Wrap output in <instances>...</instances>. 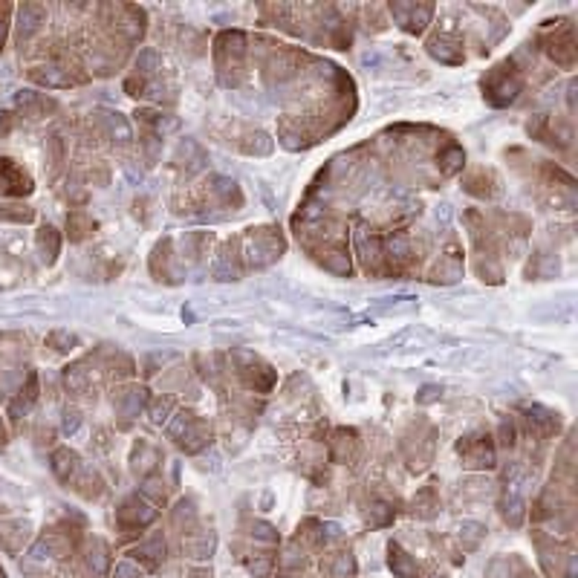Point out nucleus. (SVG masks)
I'll return each mask as SVG.
<instances>
[{
    "mask_svg": "<svg viewBox=\"0 0 578 578\" xmlns=\"http://www.w3.org/2000/svg\"><path fill=\"white\" fill-rule=\"evenodd\" d=\"M520 93V76L518 69L506 61L500 67H495L491 73L483 78V96L489 98L495 107H503V104H512Z\"/></svg>",
    "mask_w": 578,
    "mask_h": 578,
    "instance_id": "obj_1",
    "label": "nucleus"
},
{
    "mask_svg": "<svg viewBox=\"0 0 578 578\" xmlns=\"http://www.w3.org/2000/svg\"><path fill=\"white\" fill-rule=\"evenodd\" d=\"M171 436L186 451H200L208 443V428L197 414H177L171 422Z\"/></svg>",
    "mask_w": 578,
    "mask_h": 578,
    "instance_id": "obj_2",
    "label": "nucleus"
},
{
    "mask_svg": "<svg viewBox=\"0 0 578 578\" xmlns=\"http://www.w3.org/2000/svg\"><path fill=\"white\" fill-rule=\"evenodd\" d=\"M460 454L466 457V466L471 469H491L495 466V443L489 434H471L460 443Z\"/></svg>",
    "mask_w": 578,
    "mask_h": 578,
    "instance_id": "obj_3",
    "label": "nucleus"
},
{
    "mask_svg": "<svg viewBox=\"0 0 578 578\" xmlns=\"http://www.w3.org/2000/svg\"><path fill=\"white\" fill-rule=\"evenodd\" d=\"M32 177L15 159H0V194L3 197H26L32 194Z\"/></svg>",
    "mask_w": 578,
    "mask_h": 578,
    "instance_id": "obj_4",
    "label": "nucleus"
},
{
    "mask_svg": "<svg viewBox=\"0 0 578 578\" xmlns=\"http://www.w3.org/2000/svg\"><path fill=\"white\" fill-rule=\"evenodd\" d=\"M390 12L405 32H422V26L431 18V6H414V3H393Z\"/></svg>",
    "mask_w": 578,
    "mask_h": 578,
    "instance_id": "obj_5",
    "label": "nucleus"
},
{
    "mask_svg": "<svg viewBox=\"0 0 578 578\" xmlns=\"http://www.w3.org/2000/svg\"><path fill=\"white\" fill-rule=\"evenodd\" d=\"M47 21V9L44 6H38V3H23L18 9V41L23 44V41H30L41 26H44Z\"/></svg>",
    "mask_w": 578,
    "mask_h": 578,
    "instance_id": "obj_6",
    "label": "nucleus"
},
{
    "mask_svg": "<svg viewBox=\"0 0 578 578\" xmlns=\"http://www.w3.org/2000/svg\"><path fill=\"white\" fill-rule=\"evenodd\" d=\"M35 402H38V376H35V370H30V373H26V382L15 393V399L9 402V414L18 419V416H23L26 411H30Z\"/></svg>",
    "mask_w": 578,
    "mask_h": 578,
    "instance_id": "obj_7",
    "label": "nucleus"
},
{
    "mask_svg": "<svg viewBox=\"0 0 578 578\" xmlns=\"http://www.w3.org/2000/svg\"><path fill=\"white\" fill-rule=\"evenodd\" d=\"M52 471H55V477H58L61 483L76 480V474L81 471L78 454H76V451H69V448H55L52 451Z\"/></svg>",
    "mask_w": 578,
    "mask_h": 578,
    "instance_id": "obj_8",
    "label": "nucleus"
},
{
    "mask_svg": "<svg viewBox=\"0 0 578 578\" xmlns=\"http://www.w3.org/2000/svg\"><path fill=\"white\" fill-rule=\"evenodd\" d=\"M546 52L553 55L555 64H561V67H573V61H575V41H573V32L564 30L561 35H553V38H549Z\"/></svg>",
    "mask_w": 578,
    "mask_h": 578,
    "instance_id": "obj_9",
    "label": "nucleus"
},
{
    "mask_svg": "<svg viewBox=\"0 0 578 578\" xmlns=\"http://www.w3.org/2000/svg\"><path fill=\"white\" fill-rule=\"evenodd\" d=\"M35 243H38V252H41V260L55 263V258H58V252H61V234L55 232V225H49V223L41 225Z\"/></svg>",
    "mask_w": 578,
    "mask_h": 578,
    "instance_id": "obj_10",
    "label": "nucleus"
},
{
    "mask_svg": "<svg viewBox=\"0 0 578 578\" xmlns=\"http://www.w3.org/2000/svg\"><path fill=\"white\" fill-rule=\"evenodd\" d=\"M93 217L87 214V211H81V208H76V211H69L67 214V234H69V241H84L90 232H93Z\"/></svg>",
    "mask_w": 578,
    "mask_h": 578,
    "instance_id": "obj_11",
    "label": "nucleus"
},
{
    "mask_svg": "<svg viewBox=\"0 0 578 578\" xmlns=\"http://www.w3.org/2000/svg\"><path fill=\"white\" fill-rule=\"evenodd\" d=\"M18 107L23 110V113H47V110H55V102L52 98H47V96H41V93H35V90H21L18 93Z\"/></svg>",
    "mask_w": 578,
    "mask_h": 578,
    "instance_id": "obj_12",
    "label": "nucleus"
},
{
    "mask_svg": "<svg viewBox=\"0 0 578 578\" xmlns=\"http://www.w3.org/2000/svg\"><path fill=\"white\" fill-rule=\"evenodd\" d=\"M0 220H6V223H32L35 220V208L23 205V203L0 205Z\"/></svg>",
    "mask_w": 578,
    "mask_h": 578,
    "instance_id": "obj_13",
    "label": "nucleus"
},
{
    "mask_svg": "<svg viewBox=\"0 0 578 578\" xmlns=\"http://www.w3.org/2000/svg\"><path fill=\"white\" fill-rule=\"evenodd\" d=\"M139 393H145V390L131 388V390L119 393V399H116L119 414H124V416H136L139 414V408H142V402H145V397H139Z\"/></svg>",
    "mask_w": 578,
    "mask_h": 578,
    "instance_id": "obj_14",
    "label": "nucleus"
},
{
    "mask_svg": "<svg viewBox=\"0 0 578 578\" xmlns=\"http://www.w3.org/2000/svg\"><path fill=\"white\" fill-rule=\"evenodd\" d=\"M47 344H49L52 350H58V353H67V350H73V347L78 344V338L69 333V330H55V333H49Z\"/></svg>",
    "mask_w": 578,
    "mask_h": 578,
    "instance_id": "obj_15",
    "label": "nucleus"
},
{
    "mask_svg": "<svg viewBox=\"0 0 578 578\" xmlns=\"http://www.w3.org/2000/svg\"><path fill=\"white\" fill-rule=\"evenodd\" d=\"M463 162H466V153H463L457 145H448V151L440 157V165H443L445 174H454L457 168H463Z\"/></svg>",
    "mask_w": 578,
    "mask_h": 578,
    "instance_id": "obj_16",
    "label": "nucleus"
},
{
    "mask_svg": "<svg viewBox=\"0 0 578 578\" xmlns=\"http://www.w3.org/2000/svg\"><path fill=\"white\" fill-rule=\"evenodd\" d=\"M0 445H6V428H3V422H0Z\"/></svg>",
    "mask_w": 578,
    "mask_h": 578,
    "instance_id": "obj_17",
    "label": "nucleus"
}]
</instances>
